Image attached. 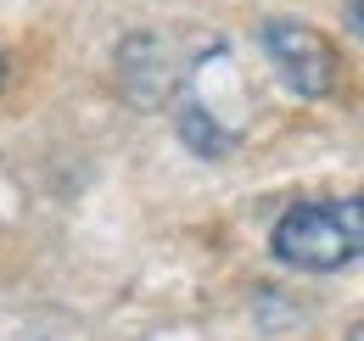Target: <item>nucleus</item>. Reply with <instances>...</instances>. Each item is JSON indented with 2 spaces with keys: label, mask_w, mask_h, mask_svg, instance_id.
I'll list each match as a JSON object with an SVG mask.
<instances>
[{
  "label": "nucleus",
  "mask_w": 364,
  "mask_h": 341,
  "mask_svg": "<svg viewBox=\"0 0 364 341\" xmlns=\"http://www.w3.org/2000/svg\"><path fill=\"white\" fill-rule=\"evenodd\" d=\"M274 257L303 274H331L364 257V196H325L297 202L269 235Z\"/></svg>",
  "instance_id": "f257e3e1"
},
{
  "label": "nucleus",
  "mask_w": 364,
  "mask_h": 341,
  "mask_svg": "<svg viewBox=\"0 0 364 341\" xmlns=\"http://www.w3.org/2000/svg\"><path fill=\"white\" fill-rule=\"evenodd\" d=\"M264 56L274 62V73L297 95H331L336 90V45L325 40L309 23H291V17H274L264 23Z\"/></svg>",
  "instance_id": "f03ea898"
},
{
  "label": "nucleus",
  "mask_w": 364,
  "mask_h": 341,
  "mask_svg": "<svg viewBox=\"0 0 364 341\" xmlns=\"http://www.w3.org/2000/svg\"><path fill=\"white\" fill-rule=\"evenodd\" d=\"M180 129H185V140H191L196 151H208V157L230 146V134H219V129L208 124V112H202V107H185V112H180Z\"/></svg>",
  "instance_id": "7ed1b4c3"
},
{
  "label": "nucleus",
  "mask_w": 364,
  "mask_h": 341,
  "mask_svg": "<svg viewBox=\"0 0 364 341\" xmlns=\"http://www.w3.org/2000/svg\"><path fill=\"white\" fill-rule=\"evenodd\" d=\"M353 34L364 40V0H353Z\"/></svg>",
  "instance_id": "20e7f679"
},
{
  "label": "nucleus",
  "mask_w": 364,
  "mask_h": 341,
  "mask_svg": "<svg viewBox=\"0 0 364 341\" xmlns=\"http://www.w3.org/2000/svg\"><path fill=\"white\" fill-rule=\"evenodd\" d=\"M348 341H364V319H359V325H353V330H348Z\"/></svg>",
  "instance_id": "39448f33"
},
{
  "label": "nucleus",
  "mask_w": 364,
  "mask_h": 341,
  "mask_svg": "<svg viewBox=\"0 0 364 341\" xmlns=\"http://www.w3.org/2000/svg\"><path fill=\"white\" fill-rule=\"evenodd\" d=\"M0 85H6V62H0Z\"/></svg>",
  "instance_id": "423d86ee"
}]
</instances>
